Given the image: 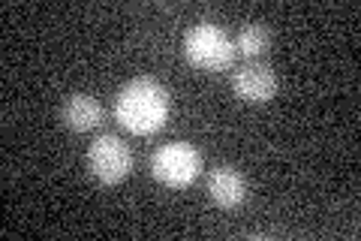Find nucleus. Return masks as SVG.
I'll use <instances>...</instances> for the list:
<instances>
[{
    "instance_id": "f257e3e1",
    "label": "nucleus",
    "mask_w": 361,
    "mask_h": 241,
    "mask_svg": "<svg viewBox=\"0 0 361 241\" xmlns=\"http://www.w3.org/2000/svg\"><path fill=\"white\" fill-rule=\"evenodd\" d=\"M115 121L133 136H154L166 127L172 100L157 78L139 76L127 82L115 97Z\"/></svg>"
},
{
    "instance_id": "f03ea898",
    "label": "nucleus",
    "mask_w": 361,
    "mask_h": 241,
    "mask_svg": "<svg viewBox=\"0 0 361 241\" xmlns=\"http://www.w3.org/2000/svg\"><path fill=\"white\" fill-rule=\"evenodd\" d=\"M235 40H229L220 25L211 21H196L193 28L184 33V57L187 64H193L196 70L205 73H223L235 64Z\"/></svg>"
},
{
    "instance_id": "7ed1b4c3",
    "label": "nucleus",
    "mask_w": 361,
    "mask_h": 241,
    "mask_svg": "<svg viewBox=\"0 0 361 241\" xmlns=\"http://www.w3.org/2000/svg\"><path fill=\"white\" fill-rule=\"evenodd\" d=\"M202 172V154L196 145L184 139L166 142L151 154V175L169 190H184L199 178Z\"/></svg>"
},
{
    "instance_id": "20e7f679",
    "label": "nucleus",
    "mask_w": 361,
    "mask_h": 241,
    "mask_svg": "<svg viewBox=\"0 0 361 241\" xmlns=\"http://www.w3.org/2000/svg\"><path fill=\"white\" fill-rule=\"evenodd\" d=\"M85 163L90 169L99 184H121L127 181V175L133 172V151L130 145L121 139L115 133H103L97 136L94 142L87 145V154H85Z\"/></svg>"
},
{
    "instance_id": "39448f33",
    "label": "nucleus",
    "mask_w": 361,
    "mask_h": 241,
    "mask_svg": "<svg viewBox=\"0 0 361 241\" xmlns=\"http://www.w3.org/2000/svg\"><path fill=\"white\" fill-rule=\"evenodd\" d=\"M232 94L241 102H268L277 94V73L268 64L247 61L232 73Z\"/></svg>"
},
{
    "instance_id": "423d86ee",
    "label": "nucleus",
    "mask_w": 361,
    "mask_h": 241,
    "mask_svg": "<svg viewBox=\"0 0 361 241\" xmlns=\"http://www.w3.org/2000/svg\"><path fill=\"white\" fill-rule=\"evenodd\" d=\"M205 187H208L211 202L220 205V208H238L247 196L244 175L235 166H226V163H217V166L208 169Z\"/></svg>"
},
{
    "instance_id": "0eeeda50",
    "label": "nucleus",
    "mask_w": 361,
    "mask_h": 241,
    "mask_svg": "<svg viewBox=\"0 0 361 241\" xmlns=\"http://www.w3.org/2000/svg\"><path fill=\"white\" fill-rule=\"evenodd\" d=\"M61 121L75 133H87L103 124V106L90 94H70L61 106Z\"/></svg>"
},
{
    "instance_id": "6e6552de",
    "label": "nucleus",
    "mask_w": 361,
    "mask_h": 241,
    "mask_svg": "<svg viewBox=\"0 0 361 241\" xmlns=\"http://www.w3.org/2000/svg\"><path fill=\"white\" fill-rule=\"evenodd\" d=\"M268 30H265V25H244L241 30H238V37H235V52L238 54H244V57H259V54H265V49H268Z\"/></svg>"
}]
</instances>
